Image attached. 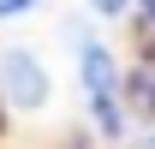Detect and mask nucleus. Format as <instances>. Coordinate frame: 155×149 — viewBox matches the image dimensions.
Here are the masks:
<instances>
[{
  "label": "nucleus",
  "mask_w": 155,
  "mask_h": 149,
  "mask_svg": "<svg viewBox=\"0 0 155 149\" xmlns=\"http://www.w3.org/2000/svg\"><path fill=\"white\" fill-rule=\"evenodd\" d=\"M90 6H96L101 18H114V12H125V6H131V0H90Z\"/></svg>",
  "instance_id": "20e7f679"
},
{
  "label": "nucleus",
  "mask_w": 155,
  "mask_h": 149,
  "mask_svg": "<svg viewBox=\"0 0 155 149\" xmlns=\"http://www.w3.org/2000/svg\"><path fill=\"white\" fill-rule=\"evenodd\" d=\"M0 90H6V101H18V108H42V101H48L42 60L30 54V48H6V54H0Z\"/></svg>",
  "instance_id": "f03ea898"
},
{
  "label": "nucleus",
  "mask_w": 155,
  "mask_h": 149,
  "mask_svg": "<svg viewBox=\"0 0 155 149\" xmlns=\"http://www.w3.org/2000/svg\"><path fill=\"white\" fill-rule=\"evenodd\" d=\"M42 0H0V18H24V12H36Z\"/></svg>",
  "instance_id": "7ed1b4c3"
},
{
  "label": "nucleus",
  "mask_w": 155,
  "mask_h": 149,
  "mask_svg": "<svg viewBox=\"0 0 155 149\" xmlns=\"http://www.w3.org/2000/svg\"><path fill=\"white\" fill-rule=\"evenodd\" d=\"M149 18H155V0H149Z\"/></svg>",
  "instance_id": "39448f33"
},
{
  "label": "nucleus",
  "mask_w": 155,
  "mask_h": 149,
  "mask_svg": "<svg viewBox=\"0 0 155 149\" xmlns=\"http://www.w3.org/2000/svg\"><path fill=\"white\" fill-rule=\"evenodd\" d=\"M78 72H84V95H90L96 125L114 137L125 119H119V72H114V60H107V48H101V42H84V48H78Z\"/></svg>",
  "instance_id": "f257e3e1"
},
{
  "label": "nucleus",
  "mask_w": 155,
  "mask_h": 149,
  "mask_svg": "<svg viewBox=\"0 0 155 149\" xmlns=\"http://www.w3.org/2000/svg\"><path fill=\"white\" fill-rule=\"evenodd\" d=\"M149 149H155V137H149Z\"/></svg>",
  "instance_id": "423d86ee"
}]
</instances>
